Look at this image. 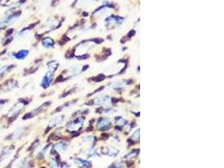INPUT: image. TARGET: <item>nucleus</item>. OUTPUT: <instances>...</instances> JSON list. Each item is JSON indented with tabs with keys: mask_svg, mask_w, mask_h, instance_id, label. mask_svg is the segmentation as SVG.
I'll list each match as a JSON object with an SVG mask.
<instances>
[{
	"mask_svg": "<svg viewBox=\"0 0 224 168\" xmlns=\"http://www.w3.org/2000/svg\"><path fill=\"white\" fill-rule=\"evenodd\" d=\"M18 19V14H12V15H9V16H6L4 19H2L1 21H0V28H3V27H5L10 24L11 23L14 22L15 20Z\"/></svg>",
	"mask_w": 224,
	"mask_h": 168,
	"instance_id": "nucleus-1",
	"label": "nucleus"
},
{
	"mask_svg": "<svg viewBox=\"0 0 224 168\" xmlns=\"http://www.w3.org/2000/svg\"><path fill=\"white\" fill-rule=\"evenodd\" d=\"M53 73H54V71L52 70H49L47 71V73L44 75V77H43L42 79V82H41V86L44 87H47L50 83L52 81V78H53Z\"/></svg>",
	"mask_w": 224,
	"mask_h": 168,
	"instance_id": "nucleus-2",
	"label": "nucleus"
},
{
	"mask_svg": "<svg viewBox=\"0 0 224 168\" xmlns=\"http://www.w3.org/2000/svg\"><path fill=\"white\" fill-rule=\"evenodd\" d=\"M84 119H82V118H77L71 122L69 125H68V128L71 130H77L79 128L81 127L82 125V123H83Z\"/></svg>",
	"mask_w": 224,
	"mask_h": 168,
	"instance_id": "nucleus-3",
	"label": "nucleus"
},
{
	"mask_svg": "<svg viewBox=\"0 0 224 168\" xmlns=\"http://www.w3.org/2000/svg\"><path fill=\"white\" fill-rule=\"evenodd\" d=\"M28 54H29V50H20L17 51V52H14L13 53V57L18 60H23L25 57H27Z\"/></svg>",
	"mask_w": 224,
	"mask_h": 168,
	"instance_id": "nucleus-4",
	"label": "nucleus"
},
{
	"mask_svg": "<svg viewBox=\"0 0 224 168\" xmlns=\"http://www.w3.org/2000/svg\"><path fill=\"white\" fill-rule=\"evenodd\" d=\"M110 125H111V122H110L109 119H101L98 122V128L100 129V130H106V129L110 127Z\"/></svg>",
	"mask_w": 224,
	"mask_h": 168,
	"instance_id": "nucleus-5",
	"label": "nucleus"
},
{
	"mask_svg": "<svg viewBox=\"0 0 224 168\" xmlns=\"http://www.w3.org/2000/svg\"><path fill=\"white\" fill-rule=\"evenodd\" d=\"M89 46H90V45L89 44H87V43H82L81 44L80 46H78L77 48V50H76V54H77V55H82V54H85L87 50H88Z\"/></svg>",
	"mask_w": 224,
	"mask_h": 168,
	"instance_id": "nucleus-6",
	"label": "nucleus"
},
{
	"mask_svg": "<svg viewBox=\"0 0 224 168\" xmlns=\"http://www.w3.org/2000/svg\"><path fill=\"white\" fill-rule=\"evenodd\" d=\"M110 101V98L108 97H106L104 95H102V96H99L96 98L94 100V104L96 105H101V104H104V103H108Z\"/></svg>",
	"mask_w": 224,
	"mask_h": 168,
	"instance_id": "nucleus-7",
	"label": "nucleus"
},
{
	"mask_svg": "<svg viewBox=\"0 0 224 168\" xmlns=\"http://www.w3.org/2000/svg\"><path fill=\"white\" fill-rule=\"evenodd\" d=\"M42 45H43L44 47L49 48V47H51L53 45H54V41H53L52 39L48 37V38H45V39L43 40V41H42Z\"/></svg>",
	"mask_w": 224,
	"mask_h": 168,
	"instance_id": "nucleus-8",
	"label": "nucleus"
},
{
	"mask_svg": "<svg viewBox=\"0 0 224 168\" xmlns=\"http://www.w3.org/2000/svg\"><path fill=\"white\" fill-rule=\"evenodd\" d=\"M66 143H63V142H61V143H59V144H55V150H57L58 151H63L66 150Z\"/></svg>",
	"mask_w": 224,
	"mask_h": 168,
	"instance_id": "nucleus-9",
	"label": "nucleus"
},
{
	"mask_svg": "<svg viewBox=\"0 0 224 168\" xmlns=\"http://www.w3.org/2000/svg\"><path fill=\"white\" fill-rule=\"evenodd\" d=\"M61 122V117H55V118H54L52 120H51V122L50 123V124H51V126H52V125H57V124H60Z\"/></svg>",
	"mask_w": 224,
	"mask_h": 168,
	"instance_id": "nucleus-10",
	"label": "nucleus"
},
{
	"mask_svg": "<svg viewBox=\"0 0 224 168\" xmlns=\"http://www.w3.org/2000/svg\"><path fill=\"white\" fill-rule=\"evenodd\" d=\"M76 162H77V163H78L80 166H89L91 165L89 162H87V161H82L81 159H77V160L76 161Z\"/></svg>",
	"mask_w": 224,
	"mask_h": 168,
	"instance_id": "nucleus-11",
	"label": "nucleus"
},
{
	"mask_svg": "<svg viewBox=\"0 0 224 168\" xmlns=\"http://www.w3.org/2000/svg\"><path fill=\"white\" fill-rule=\"evenodd\" d=\"M4 105V101H0V109L2 108V107Z\"/></svg>",
	"mask_w": 224,
	"mask_h": 168,
	"instance_id": "nucleus-12",
	"label": "nucleus"
}]
</instances>
